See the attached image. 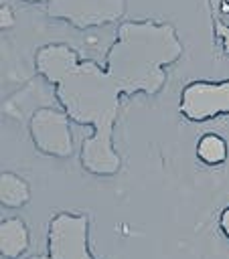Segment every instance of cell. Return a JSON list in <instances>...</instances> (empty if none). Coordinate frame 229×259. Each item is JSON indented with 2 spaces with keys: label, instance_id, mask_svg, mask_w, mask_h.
Returning <instances> with one entry per match:
<instances>
[{
  "label": "cell",
  "instance_id": "4",
  "mask_svg": "<svg viewBox=\"0 0 229 259\" xmlns=\"http://www.w3.org/2000/svg\"><path fill=\"white\" fill-rule=\"evenodd\" d=\"M126 6V0H49L45 10L53 20L67 22L77 30H87L120 22Z\"/></svg>",
  "mask_w": 229,
  "mask_h": 259
},
{
  "label": "cell",
  "instance_id": "6",
  "mask_svg": "<svg viewBox=\"0 0 229 259\" xmlns=\"http://www.w3.org/2000/svg\"><path fill=\"white\" fill-rule=\"evenodd\" d=\"M30 245V233L20 217H8L0 223V255L2 259H20Z\"/></svg>",
  "mask_w": 229,
  "mask_h": 259
},
{
  "label": "cell",
  "instance_id": "2",
  "mask_svg": "<svg viewBox=\"0 0 229 259\" xmlns=\"http://www.w3.org/2000/svg\"><path fill=\"white\" fill-rule=\"evenodd\" d=\"M28 136L34 150L49 158H71L73 154V134L71 119L65 109L51 105L36 107L28 117Z\"/></svg>",
  "mask_w": 229,
  "mask_h": 259
},
{
  "label": "cell",
  "instance_id": "12",
  "mask_svg": "<svg viewBox=\"0 0 229 259\" xmlns=\"http://www.w3.org/2000/svg\"><path fill=\"white\" fill-rule=\"evenodd\" d=\"M22 2H28V4H47L49 0H22Z\"/></svg>",
  "mask_w": 229,
  "mask_h": 259
},
{
  "label": "cell",
  "instance_id": "9",
  "mask_svg": "<svg viewBox=\"0 0 229 259\" xmlns=\"http://www.w3.org/2000/svg\"><path fill=\"white\" fill-rule=\"evenodd\" d=\"M213 26H215V36L221 42V51L229 55V24H225L221 18L213 16Z\"/></svg>",
  "mask_w": 229,
  "mask_h": 259
},
{
  "label": "cell",
  "instance_id": "7",
  "mask_svg": "<svg viewBox=\"0 0 229 259\" xmlns=\"http://www.w3.org/2000/svg\"><path fill=\"white\" fill-rule=\"evenodd\" d=\"M28 200H30L28 182L10 170H4L0 174V204L4 208H20Z\"/></svg>",
  "mask_w": 229,
  "mask_h": 259
},
{
  "label": "cell",
  "instance_id": "8",
  "mask_svg": "<svg viewBox=\"0 0 229 259\" xmlns=\"http://www.w3.org/2000/svg\"><path fill=\"white\" fill-rule=\"evenodd\" d=\"M197 158L207 166H219L227 160V144L217 134H205L197 142Z\"/></svg>",
  "mask_w": 229,
  "mask_h": 259
},
{
  "label": "cell",
  "instance_id": "5",
  "mask_svg": "<svg viewBox=\"0 0 229 259\" xmlns=\"http://www.w3.org/2000/svg\"><path fill=\"white\" fill-rule=\"evenodd\" d=\"M178 111L193 123H205L229 115V79H197L182 87Z\"/></svg>",
  "mask_w": 229,
  "mask_h": 259
},
{
  "label": "cell",
  "instance_id": "13",
  "mask_svg": "<svg viewBox=\"0 0 229 259\" xmlns=\"http://www.w3.org/2000/svg\"><path fill=\"white\" fill-rule=\"evenodd\" d=\"M26 259H51V255H30Z\"/></svg>",
  "mask_w": 229,
  "mask_h": 259
},
{
  "label": "cell",
  "instance_id": "3",
  "mask_svg": "<svg viewBox=\"0 0 229 259\" xmlns=\"http://www.w3.org/2000/svg\"><path fill=\"white\" fill-rule=\"evenodd\" d=\"M47 255L51 259H95L89 247V217L61 210L47 229Z\"/></svg>",
  "mask_w": 229,
  "mask_h": 259
},
{
  "label": "cell",
  "instance_id": "1",
  "mask_svg": "<svg viewBox=\"0 0 229 259\" xmlns=\"http://www.w3.org/2000/svg\"><path fill=\"white\" fill-rule=\"evenodd\" d=\"M182 53L176 28L150 18L122 20L103 65L81 59L65 42H51L34 53V69L53 85L61 109L71 121L91 127L79 150V164L87 174L111 178L120 172L113 127L122 97L158 95L166 85V71Z\"/></svg>",
  "mask_w": 229,
  "mask_h": 259
},
{
  "label": "cell",
  "instance_id": "10",
  "mask_svg": "<svg viewBox=\"0 0 229 259\" xmlns=\"http://www.w3.org/2000/svg\"><path fill=\"white\" fill-rule=\"evenodd\" d=\"M14 24V14H12V8L8 4H2L0 6V28L6 30Z\"/></svg>",
  "mask_w": 229,
  "mask_h": 259
},
{
  "label": "cell",
  "instance_id": "11",
  "mask_svg": "<svg viewBox=\"0 0 229 259\" xmlns=\"http://www.w3.org/2000/svg\"><path fill=\"white\" fill-rule=\"evenodd\" d=\"M219 229H221V233L229 239V206H225V208L221 210V214H219Z\"/></svg>",
  "mask_w": 229,
  "mask_h": 259
}]
</instances>
